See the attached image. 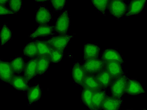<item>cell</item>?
<instances>
[{
	"label": "cell",
	"instance_id": "1",
	"mask_svg": "<svg viewBox=\"0 0 147 110\" xmlns=\"http://www.w3.org/2000/svg\"><path fill=\"white\" fill-rule=\"evenodd\" d=\"M127 78L123 74L110 83L109 86L111 96L117 99L121 98L125 94Z\"/></svg>",
	"mask_w": 147,
	"mask_h": 110
},
{
	"label": "cell",
	"instance_id": "2",
	"mask_svg": "<svg viewBox=\"0 0 147 110\" xmlns=\"http://www.w3.org/2000/svg\"><path fill=\"white\" fill-rule=\"evenodd\" d=\"M72 37L71 35H60L53 36L46 41L52 49L63 52V51Z\"/></svg>",
	"mask_w": 147,
	"mask_h": 110
},
{
	"label": "cell",
	"instance_id": "3",
	"mask_svg": "<svg viewBox=\"0 0 147 110\" xmlns=\"http://www.w3.org/2000/svg\"><path fill=\"white\" fill-rule=\"evenodd\" d=\"M82 65L86 74L94 75L104 69L105 63L98 58L84 61Z\"/></svg>",
	"mask_w": 147,
	"mask_h": 110
},
{
	"label": "cell",
	"instance_id": "4",
	"mask_svg": "<svg viewBox=\"0 0 147 110\" xmlns=\"http://www.w3.org/2000/svg\"><path fill=\"white\" fill-rule=\"evenodd\" d=\"M70 24V18L67 11H63L58 18L54 26L56 32L61 35H66L67 32Z\"/></svg>",
	"mask_w": 147,
	"mask_h": 110
},
{
	"label": "cell",
	"instance_id": "5",
	"mask_svg": "<svg viewBox=\"0 0 147 110\" xmlns=\"http://www.w3.org/2000/svg\"><path fill=\"white\" fill-rule=\"evenodd\" d=\"M108 7L110 14L117 18L122 17L128 10L125 3L122 1H109Z\"/></svg>",
	"mask_w": 147,
	"mask_h": 110
},
{
	"label": "cell",
	"instance_id": "6",
	"mask_svg": "<svg viewBox=\"0 0 147 110\" xmlns=\"http://www.w3.org/2000/svg\"><path fill=\"white\" fill-rule=\"evenodd\" d=\"M52 17V14L49 9L45 6H40L36 11V22L39 26L48 25Z\"/></svg>",
	"mask_w": 147,
	"mask_h": 110
},
{
	"label": "cell",
	"instance_id": "7",
	"mask_svg": "<svg viewBox=\"0 0 147 110\" xmlns=\"http://www.w3.org/2000/svg\"><path fill=\"white\" fill-rule=\"evenodd\" d=\"M145 92L141 82L136 79L127 78L125 93L130 95H138Z\"/></svg>",
	"mask_w": 147,
	"mask_h": 110
},
{
	"label": "cell",
	"instance_id": "8",
	"mask_svg": "<svg viewBox=\"0 0 147 110\" xmlns=\"http://www.w3.org/2000/svg\"><path fill=\"white\" fill-rule=\"evenodd\" d=\"M104 63V67L107 70L109 73L110 83L113 80L124 74L122 66V64L121 63L111 61Z\"/></svg>",
	"mask_w": 147,
	"mask_h": 110
},
{
	"label": "cell",
	"instance_id": "9",
	"mask_svg": "<svg viewBox=\"0 0 147 110\" xmlns=\"http://www.w3.org/2000/svg\"><path fill=\"white\" fill-rule=\"evenodd\" d=\"M72 78L76 84L82 85L86 76V73L82 65L76 62L74 65L72 72Z\"/></svg>",
	"mask_w": 147,
	"mask_h": 110
},
{
	"label": "cell",
	"instance_id": "10",
	"mask_svg": "<svg viewBox=\"0 0 147 110\" xmlns=\"http://www.w3.org/2000/svg\"><path fill=\"white\" fill-rule=\"evenodd\" d=\"M100 48L98 46L86 44L83 46V58L84 61L98 58Z\"/></svg>",
	"mask_w": 147,
	"mask_h": 110
},
{
	"label": "cell",
	"instance_id": "11",
	"mask_svg": "<svg viewBox=\"0 0 147 110\" xmlns=\"http://www.w3.org/2000/svg\"><path fill=\"white\" fill-rule=\"evenodd\" d=\"M14 75L10 63L1 61L0 62V78L2 80L10 83Z\"/></svg>",
	"mask_w": 147,
	"mask_h": 110
},
{
	"label": "cell",
	"instance_id": "12",
	"mask_svg": "<svg viewBox=\"0 0 147 110\" xmlns=\"http://www.w3.org/2000/svg\"><path fill=\"white\" fill-rule=\"evenodd\" d=\"M38 57L30 60L25 65L24 76L28 81L34 78L36 75Z\"/></svg>",
	"mask_w": 147,
	"mask_h": 110
},
{
	"label": "cell",
	"instance_id": "13",
	"mask_svg": "<svg viewBox=\"0 0 147 110\" xmlns=\"http://www.w3.org/2000/svg\"><path fill=\"white\" fill-rule=\"evenodd\" d=\"M101 59L104 63L111 61H118L123 64V61L119 53L113 49L104 50L102 54Z\"/></svg>",
	"mask_w": 147,
	"mask_h": 110
},
{
	"label": "cell",
	"instance_id": "14",
	"mask_svg": "<svg viewBox=\"0 0 147 110\" xmlns=\"http://www.w3.org/2000/svg\"><path fill=\"white\" fill-rule=\"evenodd\" d=\"M10 84L13 88L19 91H27L29 88L28 81L24 76L13 75Z\"/></svg>",
	"mask_w": 147,
	"mask_h": 110
},
{
	"label": "cell",
	"instance_id": "15",
	"mask_svg": "<svg viewBox=\"0 0 147 110\" xmlns=\"http://www.w3.org/2000/svg\"><path fill=\"white\" fill-rule=\"evenodd\" d=\"M121 105V99H117L106 95L100 109L117 110L120 108Z\"/></svg>",
	"mask_w": 147,
	"mask_h": 110
},
{
	"label": "cell",
	"instance_id": "16",
	"mask_svg": "<svg viewBox=\"0 0 147 110\" xmlns=\"http://www.w3.org/2000/svg\"><path fill=\"white\" fill-rule=\"evenodd\" d=\"M54 26L49 25L39 26L35 30L30 34L29 37L32 38L48 36L54 32Z\"/></svg>",
	"mask_w": 147,
	"mask_h": 110
},
{
	"label": "cell",
	"instance_id": "17",
	"mask_svg": "<svg viewBox=\"0 0 147 110\" xmlns=\"http://www.w3.org/2000/svg\"><path fill=\"white\" fill-rule=\"evenodd\" d=\"M106 96L105 92L102 90L93 91L91 100V109H100Z\"/></svg>",
	"mask_w": 147,
	"mask_h": 110
},
{
	"label": "cell",
	"instance_id": "18",
	"mask_svg": "<svg viewBox=\"0 0 147 110\" xmlns=\"http://www.w3.org/2000/svg\"><path fill=\"white\" fill-rule=\"evenodd\" d=\"M146 1H133L130 3L126 16L129 17L139 14L142 10Z\"/></svg>",
	"mask_w": 147,
	"mask_h": 110
},
{
	"label": "cell",
	"instance_id": "19",
	"mask_svg": "<svg viewBox=\"0 0 147 110\" xmlns=\"http://www.w3.org/2000/svg\"><path fill=\"white\" fill-rule=\"evenodd\" d=\"M36 69V75H42L48 69L51 62L49 55L39 56Z\"/></svg>",
	"mask_w": 147,
	"mask_h": 110
},
{
	"label": "cell",
	"instance_id": "20",
	"mask_svg": "<svg viewBox=\"0 0 147 110\" xmlns=\"http://www.w3.org/2000/svg\"><path fill=\"white\" fill-rule=\"evenodd\" d=\"M95 78L102 89L108 88L110 83V76L107 70L104 67L97 74L94 75Z\"/></svg>",
	"mask_w": 147,
	"mask_h": 110
},
{
	"label": "cell",
	"instance_id": "21",
	"mask_svg": "<svg viewBox=\"0 0 147 110\" xmlns=\"http://www.w3.org/2000/svg\"><path fill=\"white\" fill-rule=\"evenodd\" d=\"M27 91V97L30 104H32L38 101L41 97L42 91L39 85L29 87Z\"/></svg>",
	"mask_w": 147,
	"mask_h": 110
},
{
	"label": "cell",
	"instance_id": "22",
	"mask_svg": "<svg viewBox=\"0 0 147 110\" xmlns=\"http://www.w3.org/2000/svg\"><path fill=\"white\" fill-rule=\"evenodd\" d=\"M10 63L14 75L19 74L24 71L25 66L24 60L21 57L15 58Z\"/></svg>",
	"mask_w": 147,
	"mask_h": 110
},
{
	"label": "cell",
	"instance_id": "23",
	"mask_svg": "<svg viewBox=\"0 0 147 110\" xmlns=\"http://www.w3.org/2000/svg\"><path fill=\"white\" fill-rule=\"evenodd\" d=\"M83 85H85L93 91L102 90V89L97 81L94 75L86 74Z\"/></svg>",
	"mask_w": 147,
	"mask_h": 110
},
{
	"label": "cell",
	"instance_id": "24",
	"mask_svg": "<svg viewBox=\"0 0 147 110\" xmlns=\"http://www.w3.org/2000/svg\"><path fill=\"white\" fill-rule=\"evenodd\" d=\"M81 99L82 102L88 108L91 109L93 90L84 85H82Z\"/></svg>",
	"mask_w": 147,
	"mask_h": 110
},
{
	"label": "cell",
	"instance_id": "25",
	"mask_svg": "<svg viewBox=\"0 0 147 110\" xmlns=\"http://www.w3.org/2000/svg\"><path fill=\"white\" fill-rule=\"evenodd\" d=\"M24 55L30 58H36L38 56L36 41L30 42L24 47L23 50Z\"/></svg>",
	"mask_w": 147,
	"mask_h": 110
},
{
	"label": "cell",
	"instance_id": "26",
	"mask_svg": "<svg viewBox=\"0 0 147 110\" xmlns=\"http://www.w3.org/2000/svg\"><path fill=\"white\" fill-rule=\"evenodd\" d=\"M37 47L38 56L49 55L52 51V49L46 41H36Z\"/></svg>",
	"mask_w": 147,
	"mask_h": 110
},
{
	"label": "cell",
	"instance_id": "27",
	"mask_svg": "<svg viewBox=\"0 0 147 110\" xmlns=\"http://www.w3.org/2000/svg\"><path fill=\"white\" fill-rule=\"evenodd\" d=\"M12 32L8 25L5 23L3 25L1 31V46L4 45L10 40Z\"/></svg>",
	"mask_w": 147,
	"mask_h": 110
},
{
	"label": "cell",
	"instance_id": "28",
	"mask_svg": "<svg viewBox=\"0 0 147 110\" xmlns=\"http://www.w3.org/2000/svg\"><path fill=\"white\" fill-rule=\"evenodd\" d=\"M92 4L96 9L103 15H105L108 7L109 1H92Z\"/></svg>",
	"mask_w": 147,
	"mask_h": 110
},
{
	"label": "cell",
	"instance_id": "29",
	"mask_svg": "<svg viewBox=\"0 0 147 110\" xmlns=\"http://www.w3.org/2000/svg\"><path fill=\"white\" fill-rule=\"evenodd\" d=\"M22 5V1L20 0H11L8 1L7 7L15 14L20 10Z\"/></svg>",
	"mask_w": 147,
	"mask_h": 110
},
{
	"label": "cell",
	"instance_id": "30",
	"mask_svg": "<svg viewBox=\"0 0 147 110\" xmlns=\"http://www.w3.org/2000/svg\"><path fill=\"white\" fill-rule=\"evenodd\" d=\"M63 55V52L58 50L52 49V51L49 56L51 62L56 63L61 60Z\"/></svg>",
	"mask_w": 147,
	"mask_h": 110
},
{
	"label": "cell",
	"instance_id": "31",
	"mask_svg": "<svg viewBox=\"0 0 147 110\" xmlns=\"http://www.w3.org/2000/svg\"><path fill=\"white\" fill-rule=\"evenodd\" d=\"M51 5L56 12L61 11L64 8L66 2V1H51Z\"/></svg>",
	"mask_w": 147,
	"mask_h": 110
},
{
	"label": "cell",
	"instance_id": "32",
	"mask_svg": "<svg viewBox=\"0 0 147 110\" xmlns=\"http://www.w3.org/2000/svg\"><path fill=\"white\" fill-rule=\"evenodd\" d=\"M0 13L1 15L14 14L7 7L1 5H0Z\"/></svg>",
	"mask_w": 147,
	"mask_h": 110
},
{
	"label": "cell",
	"instance_id": "33",
	"mask_svg": "<svg viewBox=\"0 0 147 110\" xmlns=\"http://www.w3.org/2000/svg\"><path fill=\"white\" fill-rule=\"evenodd\" d=\"M8 1H5V0H1V1H0V5L4 6H6V5L7 3H8Z\"/></svg>",
	"mask_w": 147,
	"mask_h": 110
},
{
	"label": "cell",
	"instance_id": "34",
	"mask_svg": "<svg viewBox=\"0 0 147 110\" xmlns=\"http://www.w3.org/2000/svg\"><path fill=\"white\" fill-rule=\"evenodd\" d=\"M37 1L38 2H44L47 1Z\"/></svg>",
	"mask_w": 147,
	"mask_h": 110
}]
</instances>
